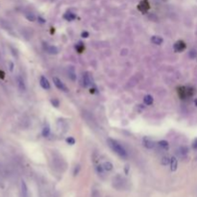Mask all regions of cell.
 Instances as JSON below:
<instances>
[{
    "label": "cell",
    "instance_id": "1",
    "mask_svg": "<svg viewBox=\"0 0 197 197\" xmlns=\"http://www.w3.org/2000/svg\"><path fill=\"white\" fill-rule=\"evenodd\" d=\"M108 143H109V145H110V147L117 155H119L120 157H122V158H126L127 157V151L124 149V147L122 146V145L120 143H118L116 140H112V138H108Z\"/></svg>",
    "mask_w": 197,
    "mask_h": 197
},
{
    "label": "cell",
    "instance_id": "2",
    "mask_svg": "<svg viewBox=\"0 0 197 197\" xmlns=\"http://www.w3.org/2000/svg\"><path fill=\"white\" fill-rule=\"evenodd\" d=\"M53 83H54V85H55L60 90H63V92H68V89L67 87V86H65L59 78L53 77Z\"/></svg>",
    "mask_w": 197,
    "mask_h": 197
},
{
    "label": "cell",
    "instance_id": "3",
    "mask_svg": "<svg viewBox=\"0 0 197 197\" xmlns=\"http://www.w3.org/2000/svg\"><path fill=\"white\" fill-rule=\"evenodd\" d=\"M44 48H45V50H46V52L47 53H49V54H57L59 51H58V48L56 46H54V45H48L47 43H45V45H44Z\"/></svg>",
    "mask_w": 197,
    "mask_h": 197
},
{
    "label": "cell",
    "instance_id": "4",
    "mask_svg": "<svg viewBox=\"0 0 197 197\" xmlns=\"http://www.w3.org/2000/svg\"><path fill=\"white\" fill-rule=\"evenodd\" d=\"M39 84H41V86H42V89L50 90V83L48 82V80H47L44 76H42V77H41V80H39Z\"/></svg>",
    "mask_w": 197,
    "mask_h": 197
},
{
    "label": "cell",
    "instance_id": "5",
    "mask_svg": "<svg viewBox=\"0 0 197 197\" xmlns=\"http://www.w3.org/2000/svg\"><path fill=\"white\" fill-rule=\"evenodd\" d=\"M143 145L148 149H154L155 148V142L153 140H149V138H143Z\"/></svg>",
    "mask_w": 197,
    "mask_h": 197
},
{
    "label": "cell",
    "instance_id": "6",
    "mask_svg": "<svg viewBox=\"0 0 197 197\" xmlns=\"http://www.w3.org/2000/svg\"><path fill=\"white\" fill-rule=\"evenodd\" d=\"M185 48H186V44L185 42L182 41H179L174 44V49L175 51H177V52H181V51H183Z\"/></svg>",
    "mask_w": 197,
    "mask_h": 197
},
{
    "label": "cell",
    "instance_id": "7",
    "mask_svg": "<svg viewBox=\"0 0 197 197\" xmlns=\"http://www.w3.org/2000/svg\"><path fill=\"white\" fill-rule=\"evenodd\" d=\"M151 42L156 45H160L163 42V39L162 37H160V36H153L151 38Z\"/></svg>",
    "mask_w": 197,
    "mask_h": 197
},
{
    "label": "cell",
    "instance_id": "8",
    "mask_svg": "<svg viewBox=\"0 0 197 197\" xmlns=\"http://www.w3.org/2000/svg\"><path fill=\"white\" fill-rule=\"evenodd\" d=\"M67 72H68V77L70 78L72 81H75L76 78H77V75H76V72H75L74 67H70L68 68Z\"/></svg>",
    "mask_w": 197,
    "mask_h": 197
},
{
    "label": "cell",
    "instance_id": "9",
    "mask_svg": "<svg viewBox=\"0 0 197 197\" xmlns=\"http://www.w3.org/2000/svg\"><path fill=\"white\" fill-rule=\"evenodd\" d=\"M177 166H178V160L175 158V157H172V158L170 159V169H171V171L176 170Z\"/></svg>",
    "mask_w": 197,
    "mask_h": 197
},
{
    "label": "cell",
    "instance_id": "10",
    "mask_svg": "<svg viewBox=\"0 0 197 197\" xmlns=\"http://www.w3.org/2000/svg\"><path fill=\"white\" fill-rule=\"evenodd\" d=\"M0 26H1L3 29H4V30H7V31H9V32L12 31V26H11V25H9V23L7 22V21L3 20V19H0Z\"/></svg>",
    "mask_w": 197,
    "mask_h": 197
},
{
    "label": "cell",
    "instance_id": "11",
    "mask_svg": "<svg viewBox=\"0 0 197 197\" xmlns=\"http://www.w3.org/2000/svg\"><path fill=\"white\" fill-rule=\"evenodd\" d=\"M64 19H67V20H68V21H72V20H74L75 19H76V16L73 14V13H70V12H67V13H65L64 14Z\"/></svg>",
    "mask_w": 197,
    "mask_h": 197
},
{
    "label": "cell",
    "instance_id": "12",
    "mask_svg": "<svg viewBox=\"0 0 197 197\" xmlns=\"http://www.w3.org/2000/svg\"><path fill=\"white\" fill-rule=\"evenodd\" d=\"M21 192L23 197H28V188L24 181H21Z\"/></svg>",
    "mask_w": 197,
    "mask_h": 197
},
{
    "label": "cell",
    "instance_id": "13",
    "mask_svg": "<svg viewBox=\"0 0 197 197\" xmlns=\"http://www.w3.org/2000/svg\"><path fill=\"white\" fill-rule=\"evenodd\" d=\"M90 84V75L89 73H86L83 75V85L84 87H87Z\"/></svg>",
    "mask_w": 197,
    "mask_h": 197
},
{
    "label": "cell",
    "instance_id": "14",
    "mask_svg": "<svg viewBox=\"0 0 197 197\" xmlns=\"http://www.w3.org/2000/svg\"><path fill=\"white\" fill-rule=\"evenodd\" d=\"M158 145L160 148H163V150H167V149L169 148V144L166 140H160L158 142Z\"/></svg>",
    "mask_w": 197,
    "mask_h": 197
},
{
    "label": "cell",
    "instance_id": "15",
    "mask_svg": "<svg viewBox=\"0 0 197 197\" xmlns=\"http://www.w3.org/2000/svg\"><path fill=\"white\" fill-rule=\"evenodd\" d=\"M102 167H103L104 170H106V171H111L114 166H112V163H110V162H105L103 163V165H102Z\"/></svg>",
    "mask_w": 197,
    "mask_h": 197
},
{
    "label": "cell",
    "instance_id": "16",
    "mask_svg": "<svg viewBox=\"0 0 197 197\" xmlns=\"http://www.w3.org/2000/svg\"><path fill=\"white\" fill-rule=\"evenodd\" d=\"M143 101H144V103L146 105H151V104H153V101H154V99H153V97L151 95H149V94H148V95L144 96Z\"/></svg>",
    "mask_w": 197,
    "mask_h": 197
},
{
    "label": "cell",
    "instance_id": "17",
    "mask_svg": "<svg viewBox=\"0 0 197 197\" xmlns=\"http://www.w3.org/2000/svg\"><path fill=\"white\" fill-rule=\"evenodd\" d=\"M17 83H19V87L21 90H25V85H24V82L21 77H17Z\"/></svg>",
    "mask_w": 197,
    "mask_h": 197
},
{
    "label": "cell",
    "instance_id": "18",
    "mask_svg": "<svg viewBox=\"0 0 197 197\" xmlns=\"http://www.w3.org/2000/svg\"><path fill=\"white\" fill-rule=\"evenodd\" d=\"M49 134H50V128H49V126H45L44 128L42 129V136L44 137V138H47L49 136Z\"/></svg>",
    "mask_w": 197,
    "mask_h": 197
},
{
    "label": "cell",
    "instance_id": "19",
    "mask_svg": "<svg viewBox=\"0 0 197 197\" xmlns=\"http://www.w3.org/2000/svg\"><path fill=\"white\" fill-rule=\"evenodd\" d=\"M160 163H162L163 165H168V163H170V159L168 157H163L160 160Z\"/></svg>",
    "mask_w": 197,
    "mask_h": 197
},
{
    "label": "cell",
    "instance_id": "20",
    "mask_svg": "<svg viewBox=\"0 0 197 197\" xmlns=\"http://www.w3.org/2000/svg\"><path fill=\"white\" fill-rule=\"evenodd\" d=\"M25 16H26V19L28 20H30V21H35L36 20V16L33 14H31V13L26 14H25Z\"/></svg>",
    "mask_w": 197,
    "mask_h": 197
},
{
    "label": "cell",
    "instance_id": "21",
    "mask_svg": "<svg viewBox=\"0 0 197 197\" xmlns=\"http://www.w3.org/2000/svg\"><path fill=\"white\" fill-rule=\"evenodd\" d=\"M67 142L68 144H70V145H73V144H75V140H74V138H72V137H68L67 138Z\"/></svg>",
    "mask_w": 197,
    "mask_h": 197
},
{
    "label": "cell",
    "instance_id": "22",
    "mask_svg": "<svg viewBox=\"0 0 197 197\" xmlns=\"http://www.w3.org/2000/svg\"><path fill=\"white\" fill-rule=\"evenodd\" d=\"M180 151H181V152H180V153H181V155H186V154H187V153H188V148L186 147V146H185V147H184V146H182V147L180 148Z\"/></svg>",
    "mask_w": 197,
    "mask_h": 197
},
{
    "label": "cell",
    "instance_id": "23",
    "mask_svg": "<svg viewBox=\"0 0 197 197\" xmlns=\"http://www.w3.org/2000/svg\"><path fill=\"white\" fill-rule=\"evenodd\" d=\"M51 103L53 104V106H55V107H59V105H60V102L58 99H52L51 100Z\"/></svg>",
    "mask_w": 197,
    "mask_h": 197
},
{
    "label": "cell",
    "instance_id": "24",
    "mask_svg": "<svg viewBox=\"0 0 197 197\" xmlns=\"http://www.w3.org/2000/svg\"><path fill=\"white\" fill-rule=\"evenodd\" d=\"M192 148L193 149H197V138H195L192 142Z\"/></svg>",
    "mask_w": 197,
    "mask_h": 197
},
{
    "label": "cell",
    "instance_id": "25",
    "mask_svg": "<svg viewBox=\"0 0 197 197\" xmlns=\"http://www.w3.org/2000/svg\"><path fill=\"white\" fill-rule=\"evenodd\" d=\"M82 37L83 38H87V37H89V33H87V32H83L82 33Z\"/></svg>",
    "mask_w": 197,
    "mask_h": 197
},
{
    "label": "cell",
    "instance_id": "26",
    "mask_svg": "<svg viewBox=\"0 0 197 197\" xmlns=\"http://www.w3.org/2000/svg\"><path fill=\"white\" fill-rule=\"evenodd\" d=\"M194 103H195V105H196V106H197V99H196V100H195V102H194Z\"/></svg>",
    "mask_w": 197,
    "mask_h": 197
}]
</instances>
